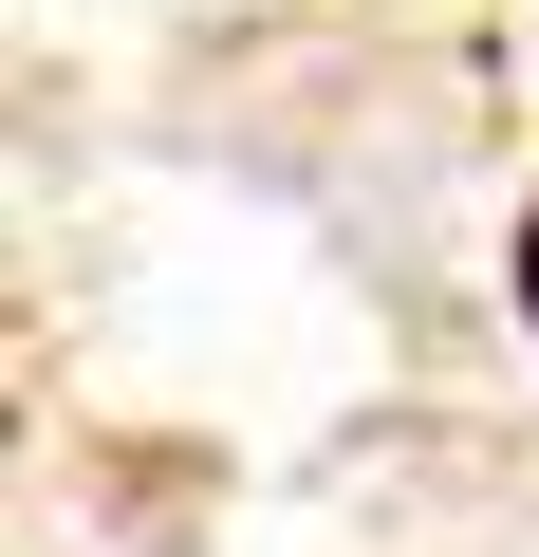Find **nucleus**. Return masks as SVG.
Segmentation results:
<instances>
[{
  "mask_svg": "<svg viewBox=\"0 0 539 557\" xmlns=\"http://www.w3.org/2000/svg\"><path fill=\"white\" fill-rule=\"evenodd\" d=\"M520 317H539V223H520Z\"/></svg>",
  "mask_w": 539,
  "mask_h": 557,
  "instance_id": "obj_1",
  "label": "nucleus"
}]
</instances>
